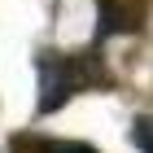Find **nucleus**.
<instances>
[{"mask_svg":"<svg viewBox=\"0 0 153 153\" xmlns=\"http://www.w3.org/2000/svg\"><path fill=\"white\" fill-rule=\"evenodd\" d=\"M88 88H109L105 61L101 53H39V114H53L70 101L74 92H88Z\"/></svg>","mask_w":153,"mask_h":153,"instance_id":"nucleus-1","label":"nucleus"},{"mask_svg":"<svg viewBox=\"0 0 153 153\" xmlns=\"http://www.w3.org/2000/svg\"><path fill=\"white\" fill-rule=\"evenodd\" d=\"M13 153H96V149L79 140H18Z\"/></svg>","mask_w":153,"mask_h":153,"instance_id":"nucleus-2","label":"nucleus"},{"mask_svg":"<svg viewBox=\"0 0 153 153\" xmlns=\"http://www.w3.org/2000/svg\"><path fill=\"white\" fill-rule=\"evenodd\" d=\"M131 144L140 153H153V118H136L131 123Z\"/></svg>","mask_w":153,"mask_h":153,"instance_id":"nucleus-3","label":"nucleus"}]
</instances>
